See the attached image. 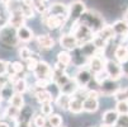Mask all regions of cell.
I'll list each match as a JSON object with an SVG mask.
<instances>
[{
    "mask_svg": "<svg viewBox=\"0 0 128 127\" xmlns=\"http://www.w3.org/2000/svg\"><path fill=\"white\" fill-rule=\"evenodd\" d=\"M8 24L14 27V28H19L20 26L26 24V17L20 12H15V13H9L8 15Z\"/></svg>",
    "mask_w": 128,
    "mask_h": 127,
    "instance_id": "obj_13",
    "label": "cell"
},
{
    "mask_svg": "<svg viewBox=\"0 0 128 127\" xmlns=\"http://www.w3.org/2000/svg\"><path fill=\"white\" fill-rule=\"evenodd\" d=\"M33 74L36 76V79H51L52 80V74H53V69L50 66V64H47L46 61L41 60L36 67V70L33 71Z\"/></svg>",
    "mask_w": 128,
    "mask_h": 127,
    "instance_id": "obj_7",
    "label": "cell"
},
{
    "mask_svg": "<svg viewBox=\"0 0 128 127\" xmlns=\"http://www.w3.org/2000/svg\"><path fill=\"white\" fill-rule=\"evenodd\" d=\"M15 93V90H14V88H13V84L12 83H9V84H6L5 86H3V88H0V97H2V99L3 100H9L10 98H12V95Z\"/></svg>",
    "mask_w": 128,
    "mask_h": 127,
    "instance_id": "obj_30",
    "label": "cell"
},
{
    "mask_svg": "<svg viewBox=\"0 0 128 127\" xmlns=\"http://www.w3.org/2000/svg\"><path fill=\"white\" fill-rule=\"evenodd\" d=\"M126 46H127V50H128V45H126Z\"/></svg>",
    "mask_w": 128,
    "mask_h": 127,
    "instance_id": "obj_56",
    "label": "cell"
},
{
    "mask_svg": "<svg viewBox=\"0 0 128 127\" xmlns=\"http://www.w3.org/2000/svg\"><path fill=\"white\" fill-rule=\"evenodd\" d=\"M71 57H72V62H74L75 65H78V66H81V65L88 62V59L82 55L80 46L71 51Z\"/></svg>",
    "mask_w": 128,
    "mask_h": 127,
    "instance_id": "obj_24",
    "label": "cell"
},
{
    "mask_svg": "<svg viewBox=\"0 0 128 127\" xmlns=\"http://www.w3.org/2000/svg\"><path fill=\"white\" fill-rule=\"evenodd\" d=\"M104 70L108 72L109 79L113 80H119L123 78V71H122V64L118 62L117 60H112V59H105V65H104Z\"/></svg>",
    "mask_w": 128,
    "mask_h": 127,
    "instance_id": "obj_6",
    "label": "cell"
},
{
    "mask_svg": "<svg viewBox=\"0 0 128 127\" xmlns=\"http://www.w3.org/2000/svg\"><path fill=\"white\" fill-rule=\"evenodd\" d=\"M70 32H71L72 34H75V37L78 38L80 46H81L82 43H86V42L93 41L94 34H95L89 27H86L85 24H82V23H80V22H76L75 24H72V26L70 27Z\"/></svg>",
    "mask_w": 128,
    "mask_h": 127,
    "instance_id": "obj_4",
    "label": "cell"
},
{
    "mask_svg": "<svg viewBox=\"0 0 128 127\" xmlns=\"http://www.w3.org/2000/svg\"><path fill=\"white\" fill-rule=\"evenodd\" d=\"M48 123L51 127H61L62 126V117L57 113H52L48 116Z\"/></svg>",
    "mask_w": 128,
    "mask_h": 127,
    "instance_id": "obj_37",
    "label": "cell"
},
{
    "mask_svg": "<svg viewBox=\"0 0 128 127\" xmlns=\"http://www.w3.org/2000/svg\"><path fill=\"white\" fill-rule=\"evenodd\" d=\"M116 111L119 114H128V100H119V102H117Z\"/></svg>",
    "mask_w": 128,
    "mask_h": 127,
    "instance_id": "obj_39",
    "label": "cell"
},
{
    "mask_svg": "<svg viewBox=\"0 0 128 127\" xmlns=\"http://www.w3.org/2000/svg\"><path fill=\"white\" fill-rule=\"evenodd\" d=\"M19 38L16 36V28L5 24L3 27H0V45H3L4 47L13 48L19 45Z\"/></svg>",
    "mask_w": 128,
    "mask_h": 127,
    "instance_id": "obj_2",
    "label": "cell"
},
{
    "mask_svg": "<svg viewBox=\"0 0 128 127\" xmlns=\"http://www.w3.org/2000/svg\"><path fill=\"white\" fill-rule=\"evenodd\" d=\"M79 88H80V85L78 84V81L75 80V79H70L66 84H64L61 88H58L60 89V92L61 93H65V94H67V95H74L78 90H79Z\"/></svg>",
    "mask_w": 128,
    "mask_h": 127,
    "instance_id": "obj_17",
    "label": "cell"
},
{
    "mask_svg": "<svg viewBox=\"0 0 128 127\" xmlns=\"http://www.w3.org/2000/svg\"><path fill=\"white\" fill-rule=\"evenodd\" d=\"M93 72L89 70V67H80L75 75V80L78 81V84L82 88L88 86V84L91 81V78H93Z\"/></svg>",
    "mask_w": 128,
    "mask_h": 127,
    "instance_id": "obj_10",
    "label": "cell"
},
{
    "mask_svg": "<svg viewBox=\"0 0 128 127\" xmlns=\"http://www.w3.org/2000/svg\"><path fill=\"white\" fill-rule=\"evenodd\" d=\"M8 62H9V61L0 60V75L6 74V71H8Z\"/></svg>",
    "mask_w": 128,
    "mask_h": 127,
    "instance_id": "obj_48",
    "label": "cell"
},
{
    "mask_svg": "<svg viewBox=\"0 0 128 127\" xmlns=\"http://www.w3.org/2000/svg\"><path fill=\"white\" fill-rule=\"evenodd\" d=\"M13 88H14V90L16 93H22V94H24L27 90H28V83H27V80L24 79V78H16L14 81H13Z\"/></svg>",
    "mask_w": 128,
    "mask_h": 127,
    "instance_id": "obj_27",
    "label": "cell"
},
{
    "mask_svg": "<svg viewBox=\"0 0 128 127\" xmlns=\"http://www.w3.org/2000/svg\"><path fill=\"white\" fill-rule=\"evenodd\" d=\"M122 71H123V76L128 78V60L122 64Z\"/></svg>",
    "mask_w": 128,
    "mask_h": 127,
    "instance_id": "obj_49",
    "label": "cell"
},
{
    "mask_svg": "<svg viewBox=\"0 0 128 127\" xmlns=\"http://www.w3.org/2000/svg\"><path fill=\"white\" fill-rule=\"evenodd\" d=\"M51 83H52L51 79H36L34 88H36V89H46Z\"/></svg>",
    "mask_w": 128,
    "mask_h": 127,
    "instance_id": "obj_44",
    "label": "cell"
},
{
    "mask_svg": "<svg viewBox=\"0 0 128 127\" xmlns=\"http://www.w3.org/2000/svg\"><path fill=\"white\" fill-rule=\"evenodd\" d=\"M68 12V5L61 3V2H54L51 5H48L47 13L50 15H67Z\"/></svg>",
    "mask_w": 128,
    "mask_h": 127,
    "instance_id": "obj_12",
    "label": "cell"
},
{
    "mask_svg": "<svg viewBox=\"0 0 128 127\" xmlns=\"http://www.w3.org/2000/svg\"><path fill=\"white\" fill-rule=\"evenodd\" d=\"M0 127H10V126H9V123L5 122V121H0Z\"/></svg>",
    "mask_w": 128,
    "mask_h": 127,
    "instance_id": "obj_51",
    "label": "cell"
},
{
    "mask_svg": "<svg viewBox=\"0 0 128 127\" xmlns=\"http://www.w3.org/2000/svg\"><path fill=\"white\" fill-rule=\"evenodd\" d=\"M15 127H32L30 122H23V121H16Z\"/></svg>",
    "mask_w": 128,
    "mask_h": 127,
    "instance_id": "obj_50",
    "label": "cell"
},
{
    "mask_svg": "<svg viewBox=\"0 0 128 127\" xmlns=\"http://www.w3.org/2000/svg\"><path fill=\"white\" fill-rule=\"evenodd\" d=\"M0 121H2V118H0Z\"/></svg>",
    "mask_w": 128,
    "mask_h": 127,
    "instance_id": "obj_57",
    "label": "cell"
},
{
    "mask_svg": "<svg viewBox=\"0 0 128 127\" xmlns=\"http://www.w3.org/2000/svg\"><path fill=\"white\" fill-rule=\"evenodd\" d=\"M61 127H64V126H61Z\"/></svg>",
    "mask_w": 128,
    "mask_h": 127,
    "instance_id": "obj_58",
    "label": "cell"
},
{
    "mask_svg": "<svg viewBox=\"0 0 128 127\" xmlns=\"http://www.w3.org/2000/svg\"><path fill=\"white\" fill-rule=\"evenodd\" d=\"M114 32L117 36H120V37H128V22L124 19L117 21L112 24Z\"/></svg>",
    "mask_w": 128,
    "mask_h": 127,
    "instance_id": "obj_19",
    "label": "cell"
},
{
    "mask_svg": "<svg viewBox=\"0 0 128 127\" xmlns=\"http://www.w3.org/2000/svg\"><path fill=\"white\" fill-rule=\"evenodd\" d=\"M33 8H34L36 13H38V14H41V15H43V14L47 13V10H48V7L46 5L44 2H42V0H34Z\"/></svg>",
    "mask_w": 128,
    "mask_h": 127,
    "instance_id": "obj_35",
    "label": "cell"
},
{
    "mask_svg": "<svg viewBox=\"0 0 128 127\" xmlns=\"http://www.w3.org/2000/svg\"><path fill=\"white\" fill-rule=\"evenodd\" d=\"M19 112H20L19 108H16V107L9 104L4 109V117H6V118H9L12 121H16L18 117H19Z\"/></svg>",
    "mask_w": 128,
    "mask_h": 127,
    "instance_id": "obj_29",
    "label": "cell"
},
{
    "mask_svg": "<svg viewBox=\"0 0 128 127\" xmlns=\"http://www.w3.org/2000/svg\"><path fill=\"white\" fill-rule=\"evenodd\" d=\"M47 121H48V119L46 118V116H43V114L41 113V114H36V116L33 117L32 123H33L34 127H44L46 123H47Z\"/></svg>",
    "mask_w": 128,
    "mask_h": 127,
    "instance_id": "obj_38",
    "label": "cell"
},
{
    "mask_svg": "<svg viewBox=\"0 0 128 127\" xmlns=\"http://www.w3.org/2000/svg\"><path fill=\"white\" fill-rule=\"evenodd\" d=\"M8 102H9V104H12V105H14L16 108H19V109L24 107V98H23L22 93H16L15 92Z\"/></svg>",
    "mask_w": 128,
    "mask_h": 127,
    "instance_id": "obj_31",
    "label": "cell"
},
{
    "mask_svg": "<svg viewBox=\"0 0 128 127\" xmlns=\"http://www.w3.org/2000/svg\"><path fill=\"white\" fill-rule=\"evenodd\" d=\"M42 2H44V3H46V2H48V0H42Z\"/></svg>",
    "mask_w": 128,
    "mask_h": 127,
    "instance_id": "obj_55",
    "label": "cell"
},
{
    "mask_svg": "<svg viewBox=\"0 0 128 127\" xmlns=\"http://www.w3.org/2000/svg\"><path fill=\"white\" fill-rule=\"evenodd\" d=\"M60 46L64 48V50H67V51H72L75 50L76 47H79V41L78 38L75 37V34H72L71 32H67V33H62L61 37H60Z\"/></svg>",
    "mask_w": 128,
    "mask_h": 127,
    "instance_id": "obj_8",
    "label": "cell"
},
{
    "mask_svg": "<svg viewBox=\"0 0 128 127\" xmlns=\"http://www.w3.org/2000/svg\"><path fill=\"white\" fill-rule=\"evenodd\" d=\"M80 23L85 24L86 27H89L94 33H98L104 26V18L100 13H98L96 10H86L82 17L80 18Z\"/></svg>",
    "mask_w": 128,
    "mask_h": 127,
    "instance_id": "obj_1",
    "label": "cell"
},
{
    "mask_svg": "<svg viewBox=\"0 0 128 127\" xmlns=\"http://www.w3.org/2000/svg\"><path fill=\"white\" fill-rule=\"evenodd\" d=\"M86 97H93V98H99L100 97V92L99 89H89L86 92Z\"/></svg>",
    "mask_w": 128,
    "mask_h": 127,
    "instance_id": "obj_47",
    "label": "cell"
},
{
    "mask_svg": "<svg viewBox=\"0 0 128 127\" xmlns=\"http://www.w3.org/2000/svg\"><path fill=\"white\" fill-rule=\"evenodd\" d=\"M2 102H3V99H2V97H0V104H2Z\"/></svg>",
    "mask_w": 128,
    "mask_h": 127,
    "instance_id": "obj_54",
    "label": "cell"
},
{
    "mask_svg": "<svg viewBox=\"0 0 128 127\" xmlns=\"http://www.w3.org/2000/svg\"><path fill=\"white\" fill-rule=\"evenodd\" d=\"M22 14L26 17V19H29V18H33L34 17V14H36V10H34V8L33 7H28V5H24L23 3H22Z\"/></svg>",
    "mask_w": 128,
    "mask_h": 127,
    "instance_id": "obj_43",
    "label": "cell"
},
{
    "mask_svg": "<svg viewBox=\"0 0 128 127\" xmlns=\"http://www.w3.org/2000/svg\"><path fill=\"white\" fill-rule=\"evenodd\" d=\"M44 127H46V126H44ZM50 127H51V126H50Z\"/></svg>",
    "mask_w": 128,
    "mask_h": 127,
    "instance_id": "obj_59",
    "label": "cell"
},
{
    "mask_svg": "<svg viewBox=\"0 0 128 127\" xmlns=\"http://www.w3.org/2000/svg\"><path fill=\"white\" fill-rule=\"evenodd\" d=\"M5 8L9 13H15V12H20L22 9V0H6Z\"/></svg>",
    "mask_w": 128,
    "mask_h": 127,
    "instance_id": "obj_32",
    "label": "cell"
},
{
    "mask_svg": "<svg viewBox=\"0 0 128 127\" xmlns=\"http://www.w3.org/2000/svg\"><path fill=\"white\" fill-rule=\"evenodd\" d=\"M71 102V95H67L65 93H60V95L54 99V104H56L60 109L68 111V105Z\"/></svg>",
    "mask_w": 128,
    "mask_h": 127,
    "instance_id": "obj_22",
    "label": "cell"
},
{
    "mask_svg": "<svg viewBox=\"0 0 128 127\" xmlns=\"http://www.w3.org/2000/svg\"><path fill=\"white\" fill-rule=\"evenodd\" d=\"M80 48H81V52H82V55L89 60L91 56H94L95 55V51H96V47H95V45L93 43V42H86V43H82L81 46H80Z\"/></svg>",
    "mask_w": 128,
    "mask_h": 127,
    "instance_id": "obj_28",
    "label": "cell"
},
{
    "mask_svg": "<svg viewBox=\"0 0 128 127\" xmlns=\"http://www.w3.org/2000/svg\"><path fill=\"white\" fill-rule=\"evenodd\" d=\"M124 21H127L128 22V9L126 10V13H124Z\"/></svg>",
    "mask_w": 128,
    "mask_h": 127,
    "instance_id": "obj_52",
    "label": "cell"
},
{
    "mask_svg": "<svg viewBox=\"0 0 128 127\" xmlns=\"http://www.w3.org/2000/svg\"><path fill=\"white\" fill-rule=\"evenodd\" d=\"M36 42L42 50H51L54 47V40L50 34H40L36 37Z\"/></svg>",
    "mask_w": 128,
    "mask_h": 127,
    "instance_id": "obj_15",
    "label": "cell"
},
{
    "mask_svg": "<svg viewBox=\"0 0 128 127\" xmlns=\"http://www.w3.org/2000/svg\"><path fill=\"white\" fill-rule=\"evenodd\" d=\"M118 118H119V113L116 111V109H108L103 113L102 116V122L103 123H106V124H112V126H116L117 122H118Z\"/></svg>",
    "mask_w": 128,
    "mask_h": 127,
    "instance_id": "obj_18",
    "label": "cell"
},
{
    "mask_svg": "<svg viewBox=\"0 0 128 127\" xmlns=\"http://www.w3.org/2000/svg\"><path fill=\"white\" fill-rule=\"evenodd\" d=\"M86 12V5L81 0H74L68 4V12H67V23L66 26H72L80 21L82 14Z\"/></svg>",
    "mask_w": 128,
    "mask_h": 127,
    "instance_id": "obj_3",
    "label": "cell"
},
{
    "mask_svg": "<svg viewBox=\"0 0 128 127\" xmlns=\"http://www.w3.org/2000/svg\"><path fill=\"white\" fill-rule=\"evenodd\" d=\"M41 113L46 117L51 116L53 113V105L52 102H47V103H42L41 104Z\"/></svg>",
    "mask_w": 128,
    "mask_h": 127,
    "instance_id": "obj_40",
    "label": "cell"
},
{
    "mask_svg": "<svg viewBox=\"0 0 128 127\" xmlns=\"http://www.w3.org/2000/svg\"><path fill=\"white\" fill-rule=\"evenodd\" d=\"M84 111L82 107V99L76 98V97H71V102L68 105V112H71L72 114H80Z\"/></svg>",
    "mask_w": 128,
    "mask_h": 127,
    "instance_id": "obj_20",
    "label": "cell"
},
{
    "mask_svg": "<svg viewBox=\"0 0 128 127\" xmlns=\"http://www.w3.org/2000/svg\"><path fill=\"white\" fill-rule=\"evenodd\" d=\"M98 34L99 36H102V37L106 41V42H110V41H113L114 38H116V32H114V29H113V27L112 26H109V24H105L99 32H98Z\"/></svg>",
    "mask_w": 128,
    "mask_h": 127,
    "instance_id": "obj_23",
    "label": "cell"
},
{
    "mask_svg": "<svg viewBox=\"0 0 128 127\" xmlns=\"http://www.w3.org/2000/svg\"><path fill=\"white\" fill-rule=\"evenodd\" d=\"M124 92H126V95H127V99H128V86L124 88Z\"/></svg>",
    "mask_w": 128,
    "mask_h": 127,
    "instance_id": "obj_53",
    "label": "cell"
},
{
    "mask_svg": "<svg viewBox=\"0 0 128 127\" xmlns=\"http://www.w3.org/2000/svg\"><path fill=\"white\" fill-rule=\"evenodd\" d=\"M104 65H105V57H100V56H96V55L91 56L86 62V66L89 67V70L93 72V74L104 70Z\"/></svg>",
    "mask_w": 128,
    "mask_h": 127,
    "instance_id": "obj_11",
    "label": "cell"
},
{
    "mask_svg": "<svg viewBox=\"0 0 128 127\" xmlns=\"http://www.w3.org/2000/svg\"><path fill=\"white\" fill-rule=\"evenodd\" d=\"M117 126L118 127H128V114H119Z\"/></svg>",
    "mask_w": 128,
    "mask_h": 127,
    "instance_id": "obj_45",
    "label": "cell"
},
{
    "mask_svg": "<svg viewBox=\"0 0 128 127\" xmlns=\"http://www.w3.org/2000/svg\"><path fill=\"white\" fill-rule=\"evenodd\" d=\"M91 42L95 45L96 48H100V50H105L106 46L109 45V42H106V41L102 37V36H99L98 33L94 34V38H93V41H91Z\"/></svg>",
    "mask_w": 128,
    "mask_h": 127,
    "instance_id": "obj_34",
    "label": "cell"
},
{
    "mask_svg": "<svg viewBox=\"0 0 128 127\" xmlns=\"http://www.w3.org/2000/svg\"><path fill=\"white\" fill-rule=\"evenodd\" d=\"M40 61H41V60H40V57H38L37 55H34V53H33V55H32L27 61H26V66H27V69H28L29 71H34Z\"/></svg>",
    "mask_w": 128,
    "mask_h": 127,
    "instance_id": "obj_36",
    "label": "cell"
},
{
    "mask_svg": "<svg viewBox=\"0 0 128 127\" xmlns=\"http://www.w3.org/2000/svg\"><path fill=\"white\" fill-rule=\"evenodd\" d=\"M34 97H36V99H37V102H38L40 104L47 103V102H52V100H53L52 93L48 92L47 89H37V92L34 93Z\"/></svg>",
    "mask_w": 128,
    "mask_h": 127,
    "instance_id": "obj_21",
    "label": "cell"
},
{
    "mask_svg": "<svg viewBox=\"0 0 128 127\" xmlns=\"http://www.w3.org/2000/svg\"><path fill=\"white\" fill-rule=\"evenodd\" d=\"M10 83V79H9V75L8 74H3V75H0V88H3L5 86L6 84Z\"/></svg>",
    "mask_w": 128,
    "mask_h": 127,
    "instance_id": "obj_46",
    "label": "cell"
},
{
    "mask_svg": "<svg viewBox=\"0 0 128 127\" xmlns=\"http://www.w3.org/2000/svg\"><path fill=\"white\" fill-rule=\"evenodd\" d=\"M108 79H109V75H108V72H106L105 70H102V71L95 72V74H94V80L96 81L98 85H100L103 81H105V80H108Z\"/></svg>",
    "mask_w": 128,
    "mask_h": 127,
    "instance_id": "obj_42",
    "label": "cell"
},
{
    "mask_svg": "<svg viewBox=\"0 0 128 127\" xmlns=\"http://www.w3.org/2000/svg\"><path fill=\"white\" fill-rule=\"evenodd\" d=\"M16 36H18V38H19V41L24 42V43H28V42H30L34 38L33 31L29 27H27L26 24L20 26L19 28H16Z\"/></svg>",
    "mask_w": 128,
    "mask_h": 127,
    "instance_id": "obj_14",
    "label": "cell"
},
{
    "mask_svg": "<svg viewBox=\"0 0 128 127\" xmlns=\"http://www.w3.org/2000/svg\"><path fill=\"white\" fill-rule=\"evenodd\" d=\"M42 22L48 29L64 28L67 23V15H50L48 13H44L42 15Z\"/></svg>",
    "mask_w": 128,
    "mask_h": 127,
    "instance_id": "obj_5",
    "label": "cell"
},
{
    "mask_svg": "<svg viewBox=\"0 0 128 127\" xmlns=\"http://www.w3.org/2000/svg\"><path fill=\"white\" fill-rule=\"evenodd\" d=\"M119 88H120V86L118 85L117 80L108 79V80L103 81V83L99 85V92H100V95L110 97V95H114V94H116V92H117Z\"/></svg>",
    "mask_w": 128,
    "mask_h": 127,
    "instance_id": "obj_9",
    "label": "cell"
},
{
    "mask_svg": "<svg viewBox=\"0 0 128 127\" xmlns=\"http://www.w3.org/2000/svg\"><path fill=\"white\" fill-rule=\"evenodd\" d=\"M57 61H58V62H61V64H64V65H66V66H68V65L72 62L71 52H70V51H67V50L58 52V53H57Z\"/></svg>",
    "mask_w": 128,
    "mask_h": 127,
    "instance_id": "obj_33",
    "label": "cell"
},
{
    "mask_svg": "<svg viewBox=\"0 0 128 127\" xmlns=\"http://www.w3.org/2000/svg\"><path fill=\"white\" fill-rule=\"evenodd\" d=\"M114 57L118 62L123 64L124 61L128 60V50H127V46H123V45H118L116 51H114Z\"/></svg>",
    "mask_w": 128,
    "mask_h": 127,
    "instance_id": "obj_26",
    "label": "cell"
},
{
    "mask_svg": "<svg viewBox=\"0 0 128 127\" xmlns=\"http://www.w3.org/2000/svg\"><path fill=\"white\" fill-rule=\"evenodd\" d=\"M93 127H94V126H93Z\"/></svg>",
    "mask_w": 128,
    "mask_h": 127,
    "instance_id": "obj_60",
    "label": "cell"
},
{
    "mask_svg": "<svg viewBox=\"0 0 128 127\" xmlns=\"http://www.w3.org/2000/svg\"><path fill=\"white\" fill-rule=\"evenodd\" d=\"M34 117L33 109L32 107L29 105H24L23 108H20V112H19V117H18L16 121H23V122H30ZM15 121V122H16Z\"/></svg>",
    "mask_w": 128,
    "mask_h": 127,
    "instance_id": "obj_25",
    "label": "cell"
},
{
    "mask_svg": "<svg viewBox=\"0 0 128 127\" xmlns=\"http://www.w3.org/2000/svg\"><path fill=\"white\" fill-rule=\"evenodd\" d=\"M32 55H33V52L30 51L29 47H27V46H22V47L19 48V57L22 59V61H27Z\"/></svg>",
    "mask_w": 128,
    "mask_h": 127,
    "instance_id": "obj_41",
    "label": "cell"
},
{
    "mask_svg": "<svg viewBox=\"0 0 128 127\" xmlns=\"http://www.w3.org/2000/svg\"><path fill=\"white\" fill-rule=\"evenodd\" d=\"M82 107H84V112L94 113V112L98 111V108H99V100H98V98L86 97L82 100Z\"/></svg>",
    "mask_w": 128,
    "mask_h": 127,
    "instance_id": "obj_16",
    "label": "cell"
}]
</instances>
